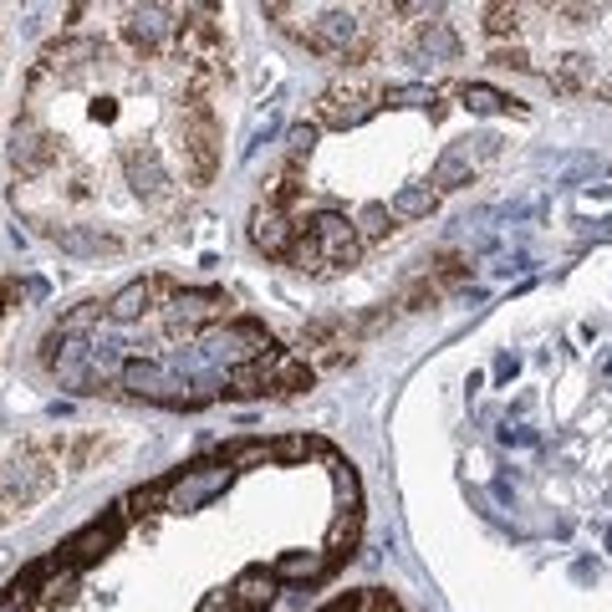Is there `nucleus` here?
Here are the masks:
<instances>
[{"mask_svg":"<svg viewBox=\"0 0 612 612\" xmlns=\"http://www.w3.org/2000/svg\"><path fill=\"white\" fill-rule=\"evenodd\" d=\"M286 261H296L302 271H352L362 261V235L347 214L327 210L312 220V230L296 240Z\"/></svg>","mask_w":612,"mask_h":612,"instance_id":"f257e3e1","label":"nucleus"},{"mask_svg":"<svg viewBox=\"0 0 612 612\" xmlns=\"http://www.w3.org/2000/svg\"><path fill=\"white\" fill-rule=\"evenodd\" d=\"M184 163H189V184L204 189L220 169V128L204 97H184Z\"/></svg>","mask_w":612,"mask_h":612,"instance_id":"f03ea898","label":"nucleus"},{"mask_svg":"<svg viewBox=\"0 0 612 612\" xmlns=\"http://www.w3.org/2000/svg\"><path fill=\"white\" fill-rule=\"evenodd\" d=\"M383 107V87L368 77H347V82H333L327 93L317 97V123L327 128H358L368 123Z\"/></svg>","mask_w":612,"mask_h":612,"instance_id":"7ed1b4c3","label":"nucleus"},{"mask_svg":"<svg viewBox=\"0 0 612 612\" xmlns=\"http://www.w3.org/2000/svg\"><path fill=\"white\" fill-rule=\"evenodd\" d=\"M52 485H56V465H52V460H46L41 450H21L15 460H6V465H0V506L21 510V506H31V500H41Z\"/></svg>","mask_w":612,"mask_h":612,"instance_id":"20e7f679","label":"nucleus"},{"mask_svg":"<svg viewBox=\"0 0 612 612\" xmlns=\"http://www.w3.org/2000/svg\"><path fill=\"white\" fill-rule=\"evenodd\" d=\"M123 531H128V510L123 506H113L107 516H97V520H87L77 536H72L62 551H56V561L62 567H72V572H82V567H93V561H103L113 546L123 541Z\"/></svg>","mask_w":612,"mask_h":612,"instance_id":"39448f33","label":"nucleus"},{"mask_svg":"<svg viewBox=\"0 0 612 612\" xmlns=\"http://www.w3.org/2000/svg\"><path fill=\"white\" fill-rule=\"evenodd\" d=\"M118 383L128 388V393H138V399L169 403V409H194V403H204V393H189L194 383H179V378L163 373L159 362H144V358H128V362H123Z\"/></svg>","mask_w":612,"mask_h":612,"instance_id":"423d86ee","label":"nucleus"},{"mask_svg":"<svg viewBox=\"0 0 612 612\" xmlns=\"http://www.w3.org/2000/svg\"><path fill=\"white\" fill-rule=\"evenodd\" d=\"M225 317H230L225 292H173L169 302H163V327H169V337H194L200 327L225 321Z\"/></svg>","mask_w":612,"mask_h":612,"instance_id":"0eeeda50","label":"nucleus"},{"mask_svg":"<svg viewBox=\"0 0 612 612\" xmlns=\"http://www.w3.org/2000/svg\"><path fill=\"white\" fill-rule=\"evenodd\" d=\"M56 154H62L56 134H46L36 118H15V128H11V173L15 179H41V173L56 163Z\"/></svg>","mask_w":612,"mask_h":612,"instance_id":"6e6552de","label":"nucleus"},{"mask_svg":"<svg viewBox=\"0 0 612 612\" xmlns=\"http://www.w3.org/2000/svg\"><path fill=\"white\" fill-rule=\"evenodd\" d=\"M230 485V465H194L184 469V475L163 479V510H200L204 500H214V495Z\"/></svg>","mask_w":612,"mask_h":612,"instance_id":"1a4fd4ad","label":"nucleus"},{"mask_svg":"<svg viewBox=\"0 0 612 612\" xmlns=\"http://www.w3.org/2000/svg\"><path fill=\"white\" fill-rule=\"evenodd\" d=\"M173 31H179V21H169L163 6H134V11H123V41H128L138 56H159L173 41Z\"/></svg>","mask_w":612,"mask_h":612,"instance_id":"9d476101","label":"nucleus"},{"mask_svg":"<svg viewBox=\"0 0 612 612\" xmlns=\"http://www.w3.org/2000/svg\"><path fill=\"white\" fill-rule=\"evenodd\" d=\"M251 245H255L261 255H271V261H286V255H292L296 225L286 220V210H281V204L261 200V204L251 210Z\"/></svg>","mask_w":612,"mask_h":612,"instance_id":"9b49d317","label":"nucleus"},{"mask_svg":"<svg viewBox=\"0 0 612 612\" xmlns=\"http://www.w3.org/2000/svg\"><path fill=\"white\" fill-rule=\"evenodd\" d=\"M485 154H495V138H475V144H454V148H444L440 154V163H434V173H429V184L440 189H460V184H469L475 179V169H479V159Z\"/></svg>","mask_w":612,"mask_h":612,"instance_id":"f8f14e48","label":"nucleus"},{"mask_svg":"<svg viewBox=\"0 0 612 612\" xmlns=\"http://www.w3.org/2000/svg\"><path fill=\"white\" fill-rule=\"evenodd\" d=\"M123 169H128L134 194H144L148 204H169L173 200V179L163 173L159 154H148V148H128V154H123Z\"/></svg>","mask_w":612,"mask_h":612,"instance_id":"ddd939ff","label":"nucleus"},{"mask_svg":"<svg viewBox=\"0 0 612 612\" xmlns=\"http://www.w3.org/2000/svg\"><path fill=\"white\" fill-rule=\"evenodd\" d=\"M154 296H163L169 302L173 296V281L169 276H144V281H128L113 302H107V321H138L154 306Z\"/></svg>","mask_w":612,"mask_h":612,"instance_id":"4468645a","label":"nucleus"},{"mask_svg":"<svg viewBox=\"0 0 612 612\" xmlns=\"http://www.w3.org/2000/svg\"><path fill=\"white\" fill-rule=\"evenodd\" d=\"M546 87L557 97H577V93H598L602 82L598 72H592V62H587L582 52H561L551 67H546Z\"/></svg>","mask_w":612,"mask_h":612,"instance_id":"2eb2a0df","label":"nucleus"},{"mask_svg":"<svg viewBox=\"0 0 612 612\" xmlns=\"http://www.w3.org/2000/svg\"><path fill=\"white\" fill-rule=\"evenodd\" d=\"M52 240L62 245V251H72V255H113V251H123V240L118 235H107V230H97V225H52Z\"/></svg>","mask_w":612,"mask_h":612,"instance_id":"dca6fc26","label":"nucleus"},{"mask_svg":"<svg viewBox=\"0 0 612 612\" xmlns=\"http://www.w3.org/2000/svg\"><path fill=\"white\" fill-rule=\"evenodd\" d=\"M230 598H235V612H266L271 598H276V577L266 567H251L230 582Z\"/></svg>","mask_w":612,"mask_h":612,"instance_id":"f3484780","label":"nucleus"},{"mask_svg":"<svg viewBox=\"0 0 612 612\" xmlns=\"http://www.w3.org/2000/svg\"><path fill=\"white\" fill-rule=\"evenodd\" d=\"M281 352H271V358H255V362H240V368H230L225 378V393L230 399H261V393H271V368H276Z\"/></svg>","mask_w":612,"mask_h":612,"instance_id":"a211bd4d","label":"nucleus"},{"mask_svg":"<svg viewBox=\"0 0 612 612\" xmlns=\"http://www.w3.org/2000/svg\"><path fill=\"white\" fill-rule=\"evenodd\" d=\"M413 52L419 56H454L460 52V41H454L450 21H440V11H429V21H419V31H413Z\"/></svg>","mask_w":612,"mask_h":612,"instance_id":"6ab92c4d","label":"nucleus"},{"mask_svg":"<svg viewBox=\"0 0 612 612\" xmlns=\"http://www.w3.org/2000/svg\"><path fill=\"white\" fill-rule=\"evenodd\" d=\"M327 567H333V561L321 557V551H286V557H276L271 577H276V582H317Z\"/></svg>","mask_w":612,"mask_h":612,"instance_id":"aec40b11","label":"nucleus"},{"mask_svg":"<svg viewBox=\"0 0 612 612\" xmlns=\"http://www.w3.org/2000/svg\"><path fill=\"white\" fill-rule=\"evenodd\" d=\"M434 204H440L434 184H403L388 210H393V220H424V214H434Z\"/></svg>","mask_w":612,"mask_h":612,"instance_id":"412c9836","label":"nucleus"},{"mask_svg":"<svg viewBox=\"0 0 612 612\" xmlns=\"http://www.w3.org/2000/svg\"><path fill=\"white\" fill-rule=\"evenodd\" d=\"M312 383H317V368L306 358H286V352H281L276 368H271V393H302V388H312Z\"/></svg>","mask_w":612,"mask_h":612,"instance_id":"4be33fe9","label":"nucleus"},{"mask_svg":"<svg viewBox=\"0 0 612 612\" xmlns=\"http://www.w3.org/2000/svg\"><path fill=\"white\" fill-rule=\"evenodd\" d=\"M358 531H362V516H358V510H342V516L333 520V531H327V561L352 557V546H358Z\"/></svg>","mask_w":612,"mask_h":612,"instance_id":"5701e85b","label":"nucleus"},{"mask_svg":"<svg viewBox=\"0 0 612 612\" xmlns=\"http://www.w3.org/2000/svg\"><path fill=\"white\" fill-rule=\"evenodd\" d=\"M460 97H465L469 113H506V107H516V113H520L516 97L495 93V87H485V82H465V87H460Z\"/></svg>","mask_w":612,"mask_h":612,"instance_id":"b1692460","label":"nucleus"},{"mask_svg":"<svg viewBox=\"0 0 612 612\" xmlns=\"http://www.w3.org/2000/svg\"><path fill=\"white\" fill-rule=\"evenodd\" d=\"M97 317H103V302H82V306H72L67 317L56 321V333H52V337H62V342H77V337L87 333Z\"/></svg>","mask_w":612,"mask_h":612,"instance_id":"393cba45","label":"nucleus"},{"mask_svg":"<svg viewBox=\"0 0 612 612\" xmlns=\"http://www.w3.org/2000/svg\"><path fill=\"white\" fill-rule=\"evenodd\" d=\"M352 225H358L362 240H388L393 235V210H388V204H362Z\"/></svg>","mask_w":612,"mask_h":612,"instance_id":"a878e982","label":"nucleus"},{"mask_svg":"<svg viewBox=\"0 0 612 612\" xmlns=\"http://www.w3.org/2000/svg\"><path fill=\"white\" fill-rule=\"evenodd\" d=\"M429 281H434L440 292H450V286L469 281V261H465V255H454V251H444L440 261H434V271H429Z\"/></svg>","mask_w":612,"mask_h":612,"instance_id":"bb28decb","label":"nucleus"},{"mask_svg":"<svg viewBox=\"0 0 612 612\" xmlns=\"http://www.w3.org/2000/svg\"><path fill=\"white\" fill-rule=\"evenodd\" d=\"M485 31H490V36H516L520 6H485Z\"/></svg>","mask_w":612,"mask_h":612,"instance_id":"cd10ccee","label":"nucleus"},{"mask_svg":"<svg viewBox=\"0 0 612 612\" xmlns=\"http://www.w3.org/2000/svg\"><path fill=\"white\" fill-rule=\"evenodd\" d=\"M440 296H444V292L434 286V281H429V276H419V281L409 286V292L399 296V306H403V312H424V306H434Z\"/></svg>","mask_w":612,"mask_h":612,"instance_id":"c85d7f7f","label":"nucleus"},{"mask_svg":"<svg viewBox=\"0 0 612 612\" xmlns=\"http://www.w3.org/2000/svg\"><path fill=\"white\" fill-rule=\"evenodd\" d=\"M490 62L495 67H510V72H531V52H526L520 41H500L490 52Z\"/></svg>","mask_w":612,"mask_h":612,"instance_id":"c756f323","label":"nucleus"},{"mask_svg":"<svg viewBox=\"0 0 612 612\" xmlns=\"http://www.w3.org/2000/svg\"><path fill=\"white\" fill-rule=\"evenodd\" d=\"M312 148H317V128H312V123L292 128V154H286V163H306L312 159Z\"/></svg>","mask_w":612,"mask_h":612,"instance_id":"7c9ffc66","label":"nucleus"},{"mask_svg":"<svg viewBox=\"0 0 612 612\" xmlns=\"http://www.w3.org/2000/svg\"><path fill=\"white\" fill-rule=\"evenodd\" d=\"M103 450H107V444L97 440V434H93V440H82L77 450H72V469H82V465H87V460H93V454H103Z\"/></svg>","mask_w":612,"mask_h":612,"instance_id":"2f4dec72","label":"nucleus"},{"mask_svg":"<svg viewBox=\"0 0 612 612\" xmlns=\"http://www.w3.org/2000/svg\"><path fill=\"white\" fill-rule=\"evenodd\" d=\"M200 612H235V598H230V587H220V592H210V598L200 602Z\"/></svg>","mask_w":612,"mask_h":612,"instance_id":"473e14b6","label":"nucleus"},{"mask_svg":"<svg viewBox=\"0 0 612 612\" xmlns=\"http://www.w3.org/2000/svg\"><path fill=\"white\" fill-rule=\"evenodd\" d=\"M302 454H312V440H281L276 444V460H302Z\"/></svg>","mask_w":612,"mask_h":612,"instance_id":"72a5a7b5","label":"nucleus"},{"mask_svg":"<svg viewBox=\"0 0 612 612\" xmlns=\"http://www.w3.org/2000/svg\"><path fill=\"white\" fill-rule=\"evenodd\" d=\"M87 118H93V123H113V118H118V107H113V97H97V103L87 107Z\"/></svg>","mask_w":612,"mask_h":612,"instance_id":"f704fd0d","label":"nucleus"},{"mask_svg":"<svg viewBox=\"0 0 612 612\" xmlns=\"http://www.w3.org/2000/svg\"><path fill=\"white\" fill-rule=\"evenodd\" d=\"M0 612H27V602H15V598H0Z\"/></svg>","mask_w":612,"mask_h":612,"instance_id":"c9c22d12","label":"nucleus"},{"mask_svg":"<svg viewBox=\"0 0 612 612\" xmlns=\"http://www.w3.org/2000/svg\"><path fill=\"white\" fill-rule=\"evenodd\" d=\"M598 93H602V97H608V103H612V87H608V82H602V87H598Z\"/></svg>","mask_w":612,"mask_h":612,"instance_id":"e433bc0d","label":"nucleus"},{"mask_svg":"<svg viewBox=\"0 0 612 612\" xmlns=\"http://www.w3.org/2000/svg\"><path fill=\"white\" fill-rule=\"evenodd\" d=\"M6 516H11V510H0V526H6Z\"/></svg>","mask_w":612,"mask_h":612,"instance_id":"4c0bfd02","label":"nucleus"},{"mask_svg":"<svg viewBox=\"0 0 612 612\" xmlns=\"http://www.w3.org/2000/svg\"><path fill=\"white\" fill-rule=\"evenodd\" d=\"M0 312H6V306H0Z\"/></svg>","mask_w":612,"mask_h":612,"instance_id":"58836bf2","label":"nucleus"}]
</instances>
